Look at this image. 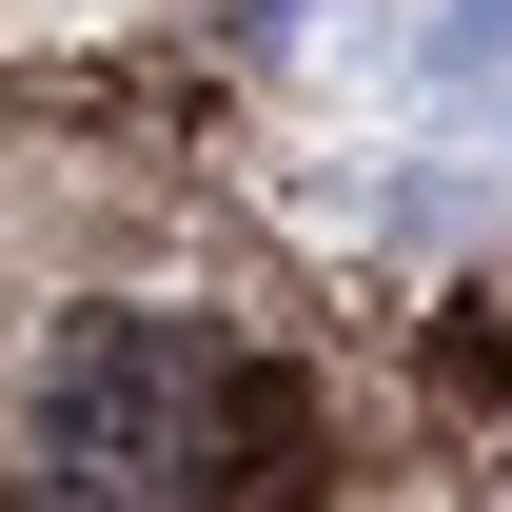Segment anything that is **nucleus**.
<instances>
[{
	"instance_id": "obj_1",
	"label": "nucleus",
	"mask_w": 512,
	"mask_h": 512,
	"mask_svg": "<svg viewBox=\"0 0 512 512\" xmlns=\"http://www.w3.org/2000/svg\"><path fill=\"white\" fill-rule=\"evenodd\" d=\"M217 394L237 375L197 316H79L40 355V414H20V512H197Z\"/></svg>"
}]
</instances>
